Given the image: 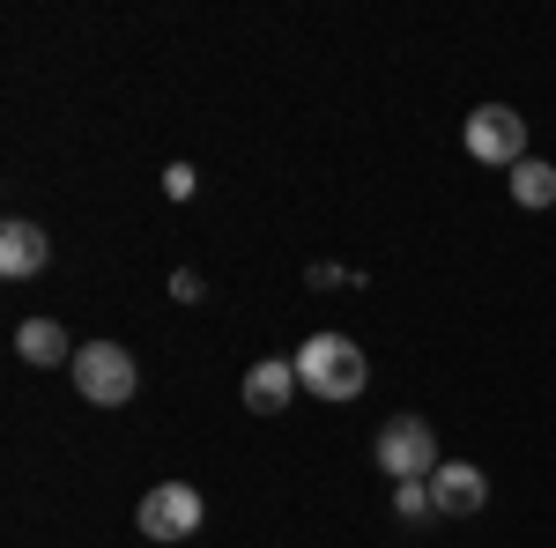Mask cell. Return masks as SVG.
Segmentation results:
<instances>
[{
	"label": "cell",
	"mask_w": 556,
	"mask_h": 548,
	"mask_svg": "<svg viewBox=\"0 0 556 548\" xmlns=\"http://www.w3.org/2000/svg\"><path fill=\"white\" fill-rule=\"evenodd\" d=\"M468 156L475 164L519 170L527 164V119H519L513 104H482V112H468Z\"/></svg>",
	"instance_id": "obj_4"
},
{
	"label": "cell",
	"mask_w": 556,
	"mask_h": 548,
	"mask_svg": "<svg viewBox=\"0 0 556 548\" xmlns=\"http://www.w3.org/2000/svg\"><path fill=\"white\" fill-rule=\"evenodd\" d=\"M172 296H178V304H201V296H208V282H201L193 267H178V275H172Z\"/></svg>",
	"instance_id": "obj_13"
},
{
	"label": "cell",
	"mask_w": 556,
	"mask_h": 548,
	"mask_svg": "<svg viewBox=\"0 0 556 548\" xmlns=\"http://www.w3.org/2000/svg\"><path fill=\"white\" fill-rule=\"evenodd\" d=\"M75 385H83V400H97V408H119V400H134V356L119 348V341H89V348H75Z\"/></svg>",
	"instance_id": "obj_3"
},
{
	"label": "cell",
	"mask_w": 556,
	"mask_h": 548,
	"mask_svg": "<svg viewBox=\"0 0 556 548\" xmlns=\"http://www.w3.org/2000/svg\"><path fill=\"white\" fill-rule=\"evenodd\" d=\"M379 467L393 474V482H430L438 474V437H430V422L424 416H393L379 430Z\"/></svg>",
	"instance_id": "obj_2"
},
{
	"label": "cell",
	"mask_w": 556,
	"mask_h": 548,
	"mask_svg": "<svg viewBox=\"0 0 556 548\" xmlns=\"http://www.w3.org/2000/svg\"><path fill=\"white\" fill-rule=\"evenodd\" d=\"M141 534L149 541H193L201 534V489L193 482H156L141 497Z\"/></svg>",
	"instance_id": "obj_5"
},
{
	"label": "cell",
	"mask_w": 556,
	"mask_h": 548,
	"mask_svg": "<svg viewBox=\"0 0 556 548\" xmlns=\"http://www.w3.org/2000/svg\"><path fill=\"white\" fill-rule=\"evenodd\" d=\"M290 364H298L304 393H319V400H356V393H364V379H371L364 348H356L349 334H312Z\"/></svg>",
	"instance_id": "obj_1"
},
{
	"label": "cell",
	"mask_w": 556,
	"mask_h": 548,
	"mask_svg": "<svg viewBox=\"0 0 556 548\" xmlns=\"http://www.w3.org/2000/svg\"><path fill=\"white\" fill-rule=\"evenodd\" d=\"M15 356H23V364H75V348H67V334H60L52 319H23Z\"/></svg>",
	"instance_id": "obj_9"
},
{
	"label": "cell",
	"mask_w": 556,
	"mask_h": 548,
	"mask_svg": "<svg viewBox=\"0 0 556 548\" xmlns=\"http://www.w3.org/2000/svg\"><path fill=\"white\" fill-rule=\"evenodd\" d=\"M513 201H519V208H549V201H556V164L527 156V164L513 170Z\"/></svg>",
	"instance_id": "obj_10"
},
{
	"label": "cell",
	"mask_w": 556,
	"mask_h": 548,
	"mask_svg": "<svg viewBox=\"0 0 556 548\" xmlns=\"http://www.w3.org/2000/svg\"><path fill=\"white\" fill-rule=\"evenodd\" d=\"M193 186H201V170H193V164H172V170H164V193H172V201H193Z\"/></svg>",
	"instance_id": "obj_12"
},
{
	"label": "cell",
	"mask_w": 556,
	"mask_h": 548,
	"mask_svg": "<svg viewBox=\"0 0 556 548\" xmlns=\"http://www.w3.org/2000/svg\"><path fill=\"white\" fill-rule=\"evenodd\" d=\"M430 505H438V519H468V511H482V505H490V482H482V467L445 460L438 474H430Z\"/></svg>",
	"instance_id": "obj_6"
},
{
	"label": "cell",
	"mask_w": 556,
	"mask_h": 548,
	"mask_svg": "<svg viewBox=\"0 0 556 548\" xmlns=\"http://www.w3.org/2000/svg\"><path fill=\"white\" fill-rule=\"evenodd\" d=\"M393 511H401V519H430V482H393Z\"/></svg>",
	"instance_id": "obj_11"
},
{
	"label": "cell",
	"mask_w": 556,
	"mask_h": 548,
	"mask_svg": "<svg viewBox=\"0 0 556 548\" xmlns=\"http://www.w3.org/2000/svg\"><path fill=\"white\" fill-rule=\"evenodd\" d=\"M45 259H52V238H45L30 215H8V222H0V275H8V282H30Z\"/></svg>",
	"instance_id": "obj_7"
},
{
	"label": "cell",
	"mask_w": 556,
	"mask_h": 548,
	"mask_svg": "<svg viewBox=\"0 0 556 548\" xmlns=\"http://www.w3.org/2000/svg\"><path fill=\"white\" fill-rule=\"evenodd\" d=\"M298 364H282V356H260L253 371H245V408L253 416H290V400H298Z\"/></svg>",
	"instance_id": "obj_8"
}]
</instances>
